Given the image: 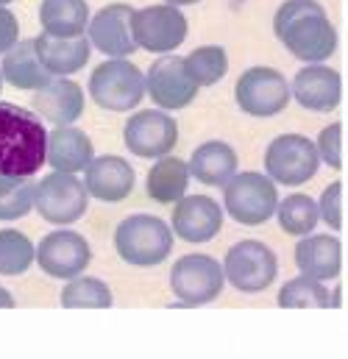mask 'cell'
<instances>
[{
	"mask_svg": "<svg viewBox=\"0 0 348 359\" xmlns=\"http://www.w3.org/2000/svg\"><path fill=\"white\" fill-rule=\"evenodd\" d=\"M3 84H6V81H3V76H0V92H3Z\"/></svg>",
	"mask_w": 348,
	"mask_h": 359,
	"instance_id": "40",
	"label": "cell"
},
{
	"mask_svg": "<svg viewBox=\"0 0 348 359\" xmlns=\"http://www.w3.org/2000/svg\"><path fill=\"white\" fill-rule=\"evenodd\" d=\"M137 184V173L134 168L114 154H103L95 156L84 170V187H87L89 198L100 201V203H120L131 195Z\"/></svg>",
	"mask_w": 348,
	"mask_h": 359,
	"instance_id": "19",
	"label": "cell"
},
{
	"mask_svg": "<svg viewBox=\"0 0 348 359\" xmlns=\"http://www.w3.org/2000/svg\"><path fill=\"white\" fill-rule=\"evenodd\" d=\"M276 304L281 309H329L332 306V290L326 281L309 278V276H295L281 284L276 292Z\"/></svg>",
	"mask_w": 348,
	"mask_h": 359,
	"instance_id": "28",
	"label": "cell"
},
{
	"mask_svg": "<svg viewBox=\"0 0 348 359\" xmlns=\"http://www.w3.org/2000/svg\"><path fill=\"white\" fill-rule=\"evenodd\" d=\"M170 229L189 245L212 243L223 229V206L209 195H184L173 203Z\"/></svg>",
	"mask_w": 348,
	"mask_h": 359,
	"instance_id": "16",
	"label": "cell"
},
{
	"mask_svg": "<svg viewBox=\"0 0 348 359\" xmlns=\"http://www.w3.org/2000/svg\"><path fill=\"white\" fill-rule=\"evenodd\" d=\"M189 176L203 187H226L229 181L240 173V156L237 151L223 140H206L201 142L192 156L187 159Z\"/></svg>",
	"mask_w": 348,
	"mask_h": 359,
	"instance_id": "22",
	"label": "cell"
},
{
	"mask_svg": "<svg viewBox=\"0 0 348 359\" xmlns=\"http://www.w3.org/2000/svg\"><path fill=\"white\" fill-rule=\"evenodd\" d=\"M145 95L162 111H181L192 106V100L198 97V87L187 76L184 56H159L145 73Z\"/></svg>",
	"mask_w": 348,
	"mask_h": 359,
	"instance_id": "14",
	"label": "cell"
},
{
	"mask_svg": "<svg viewBox=\"0 0 348 359\" xmlns=\"http://www.w3.org/2000/svg\"><path fill=\"white\" fill-rule=\"evenodd\" d=\"M65 309H109L114 304L112 287L103 278L95 276H76L65 284L62 295H59Z\"/></svg>",
	"mask_w": 348,
	"mask_h": 359,
	"instance_id": "30",
	"label": "cell"
},
{
	"mask_svg": "<svg viewBox=\"0 0 348 359\" xmlns=\"http://www.w3.org/2000/svg\"><path fill=\"white\" fill-rule=\"evenodd\" d=\"M34 189L36 184L31 179H11L0 176V223L22 220L34 212Z\"/></svg>",
	"mask_w": 348,
	"mask_h": 359,
	"instance_id": "32",
	"label": "cell"
},
{
	"mask_svg": "<svg viewBox=\"0 0 348 359\" xmlns=\"http://www.w3.org/2000/svg\"><path fill=\"white\" fill-rule=\"evenodd\" d=\"M223 273L237 292L257 295L279 278V257L262 240H240L226 251Z\"/></svg>",
	"mask_w": 348,
	"mask_h": 359,
	"instance_id": "8",
	"label": "cell"
},
{
	"mask_svg": "<svg viewBox=\"0 0 348 359\" xmlns=\"http://www.w3.org/2000/svg\"><path fill=\"white\" fill-rule=\"evenodd\" d=\"M279 184L267 173L243 170L223 187V212L240 226H262L276 217Z\"/></svg>",
	"mask_w": 348,
	"mask_h": 359,
	"instance_id": "5",
	"label": "cell"
},
{
	"mask_svg": "<svg viewBox=\"0 0 348 359\" xmlns=\"http://www.w3.org/2000/svg\"><path fill=\"white\" fill-rule=\"evenodd\" d=\"M184 67H187V76L192 79V84L198 90L215 87L229 73V53L223 45H201L184 56Z\"/></svg>",
	"mask_w": 348,
	"mask_h": 359,
	"instance_id": "27",
	"label": "cell"
},
{
	"mask_svg": "<svg viewBox=\"0 0 348 359\" xmlns=\"http://www.w3.org/2000/svg\"><path fill=\"white\" fill-rule=\"evenodd\" d=\"M318 168V148L304 134H281L265 148V173L281 187H301L312 181Z\"/></svg>",
	"mask_w": 348,
	"mask_h": 359,
	"instance_id": "10",
	"label": "cell"
},
{
	"mask_svg": "<svg viewBox=\"0 0 348 359\" xmlns=\"http://www.w3.org/2000/svg\"><path fill=\"white\" fill-rule=\"evenodd\" d=\"M295 268L301 276L318 281H335L343 270V243L335 234H307L295 243Z\"/></svg>",
	"mask_w": 348,
	"mask_h": 359,
	"instance_id": "20",
	"label": "cell"
},
{
	"mask_svg": "<svg viewBox=\"0 0 348 359\" xmlns=\"http://www.w3.org/2000/svg\"><path fill=\"white\" fill-rule=\"evenodd\" d=\"M315 148H318L321 165L332 170H343V126L340 123H329L326 128H321Z\"/></svg>",
	"mask_w": 348,
	"mask_h": 359,
	"instance_id": "33",
	"label": "cell"
},
{
	"mask_svg": "<svg viewBox=\"0 0 348 359\" xmlns=\"http://www.w3.org/2000/svg\"><path fill=\"white\" fill-rule=\"evenodd\" d=\"M48 128L34 109L0 100V176L31 179L45 168Z\"/></svg>",
	"mask_w": 348,
	"mask_h": 359,
	"instance_id": "2",
	"label": "cell"
},
{
	"mask_svg": "<svg viewBox=\"0 0 348 359\" xmlns=\"http://www.w3.org/2000/svg\"><path fill=\"white\" fill-rule=\"evenodd\" d=\"M89 17L92 11L87 0H42L39 3L42 34H51L59 39L87 36Z\"/></svg>",
	"mask_w": 348,
	"mask_h": 359,
	"instance_id": "25",
	"label": "cell"
},
{
	"mask_svg": "<svg viewBox=\"0 0 348 359\" xmlns=\"http://www.w3.org/2000/svg\"><path fill=\"white\" fill-rule=\"evenodd\" d=\"M340 295H343V287H335L332 290V306H340Z\"/></svg>",
	"mask_w": 348,
	"mask_h": 359,
	"instance_id": "38",
	"label": "cell"
},
{
	"mask_svg": "<svg viewBox=\"0 0 348 359\" xmlns=\"http://www.w3.org/2000/svg\"><path fill=\"white\" fill-rule=\"evenodd\" d=\"M36 262V245L17 229H0V276H22Z\"/></svg>",
	"mask_w": 348,
	"mask_h": 359,
	"instance_id": "31",
	"label": "cell"
},
{
	"mask_svg": "<svg viewBox=\"0 0 348 359\" xmlns=\"http://www.w3.org/2000/svg\"><path fill=\"white\" fill-rule=\"evenodd\" d=\"M89 262H92V248H89L87 237L73 231L70 226L53 229L36 245V265L51 278L70 281L81 276L89 268Z\"/></svg>",
	"mask_w": 348,
	"mask_h": 359,
	"instance_id": "13",
	"label": "cell"
},
{
	"mask_svg": "<svg viewBox=\"0 0 348 359\" xmlns=\"http://www.w3.org/2000/svg\"><path fill=\"white\" fill-rule=\"evenodd\" d=\"M8 3H14V0H0V6H8Z\"/></svg>",
	"mask_w": 348,
	"mask_h": 359,
	"instance_id": "39",
	"label": "cell"
},
{
	"mask_svg": "<svg viewBox=\"0 0 348 359\" xmlns=\"http://www.w3.org/2000/svg\"><path fill=\"white\" fill-rule=\"evenodd\" d=\"M276 220H279V229L284 234H290V237H307L321 223L318 201L309 198V195H304V192H293V195H287V198L279 201Z\"/></svg>",
	"mask_w": 348,
	"mask_h": 359,
	"instance_id": "29",
	"label": "cell"
},
{
	"mask_svg": "<svg viewBox=\"0 0 348 359\" xmlns=\"http://www.w3.org/2000/svg\"><path fill=\"white\" fill-rule=\"evenodd\" d=\"M290 97H293V92H290L287 79L281 76V70L265 67V65L248 67L237 79V87H234V100H237L240 111L248 117H260V120L281 114L287 109Z\"/></svg>",
	"mask_w": 348,
	"mask_h": 359,
	"instance_id": "11",
	"label": "cell"
},
{
	"mask_svg": "<svg viewBox=\"0 0 348 359\" xmlns=\"http://www.w3.org/2000/svg\"><path fill=\"white\" fill-rule=\"evenodd\" d=\"M20 42V20L8 6H0V56Z\"/></svg>",
	"mask_w": 348,
	"mask_h": 359,
	"instance_id": "35",
	"label": "cell"
},
{
	"mask_svg": "<svg viewBox=\"0 0 348 359\" xmlns=\"http://www.w3.org/2000/svg\"><path fill=\"white\" fill-rule=\"evenodd\" d=\"M0 76L8 87L22 92H36L42 90L53 76L42 67L39 56H36V48H34V39H20L11 50L3 53V62H0Z\"/></svg>",
	"mask_w": 348,
	"mask_h": 359,
	"instance_id": "24",
	"label": "cell"
},
{
	"mask_svg": "<svg viewBox=\"0 0 348 359\" xmlns=\"http://www.w3.org/2000/svg\"><path fill=\"white\" fill-rule=\"evenodd\" d=\"M17 301H14V295L6 290V287H0V309H11Z\"/></svg>",
	"mask_w": 348,
	"mask_h": 359,
	"instance_id": "36",
	"label": "cell"
},
{
	"mask_svg": "<svg viewBox=\"0 0 348 359\" xmlns=\"http://www.w3.org/2000/svg\"><path fill=\"white\" fill-rule=\"evenodd\" d=\"M318 215H321V223H326L332 231H340L346 226V217H343V181H332L321 192Z\"/></svg>",
	"mask_w": 348,
	"mask_h": 359,
	"instance_id": "34",
	"label": "cell"
},
{
	"mask_svg": "<svg viewBox=\"0 0 348 359\" xmlns=\"http://www.w3.org/2000/svg\"><path fill=\"white\" fill-rule=\"evenodd\" d=\"M95 159V145L87 134L76 126H56L48 131V156L45 165L56 173H84L89 162Z\"/></svg>",
	"mask_w": 348,
	"mask_h": 359,
	"instance_id": "21",
	"label": "cell"
},
{
	"mask_svg": "<svg viewBox=\"0 0 348 359\" xmlns=\"http://www.w3.org/2000/svg\"><path fill=\"white\" fill-rule=\"evenodd\" d=\"M189 165L187 159H178L173 154L156 159L148 170V179H145V195L154 201V203H162V206H170L175 201H181L189 189Z\"/></svg>",
	"mask_w": 348,
	"mask_h": 359,
	"instance_id": "26",
	"label": "cell"
},
{
	"mask_svg": "<svg viewBox=\"0 0 348 359\" xmlns=\"http://www.w3.org/2000/svg\"><path fill=\"white\" fill-rule=\"evenodd\" d=\"M290 92L295 97V103L304 109V111H312V114H326V111H335L340 106V97H343V79L335 67H326V62L321 65H304L293 84Z\"/></svg>",
	"mask_w": 348,
	"mask_h": 359,
	"instance_id": "17",
	"label": "cell"
},
{
	"mask_svg": "<svg viewBox=\"0 0 348 359\" xmlns=\"http://www.w3.org/2000/svg\"><path fill=\"white\" fill-rule=\"evenodd\" d=\"M34 48L36 56L42 62V67L53 76V79H70L79 70H84L92 56V45L87 36L79 39H59L51 34H39L34 36Z\"/></svg>",
	"mask_w": 348,
	"mask_h": 359,
	"instance_id": "23",
	"label": "cell"
},
{
	"mask_svg": "<svg viewBox=\"0 0 348 359\" xmlns=\"http://www.w3.org/2000/svg\"><path fill=\"white\" fill-rule=\"evenodd\" d=\"M123 145L131 156L156 162L175 151L178 123L170 111H162V109L134 111L123 126Z\"/></svg>",
	"mask_w": 348,
	"mask_h": 359,
	"instance_id": "12",
	"label": "cell"
},
{
	"mask_svg": "<svg viewBox=\"0 0 348 359\" xmlns=\"http://www.w3.org/2000/svg\"><path fill=\"white\" fill-rule=\"evenodd\" d=\"M173 248V229L159 215L137 212L123 217L114 229V251L131 268H156L170 259Z\"/></svg>",
	"mask_w": 348,
	"mask_h": 359,
	"instance_id": "3",
	"label": "cell"
},
{
	"mask_svg": "<svg viewBox=\"0 0 348 359\" xmlns=\"http://www.w3.org/2000/svg\"><path fill=\"white\" fill-rule=\"evenodd\" d=\"M131 34H134L137 50L168 56L184 45L189 34V22L181 8H175L170 3H154L145 8H134Z\"/></svg>",
	"mask_w": 348,
	"mask_h": 359,
	"instance_id": "7",
	"label": "cell"
},
{
	"mask_svg": "<svg viewBox=\"0 0 348 359\" xmlns=\"http://www.w3.org/2000/svg\"><path fill=\"white\" fill-rule=\"evenodd\" d=\"M237 3H243V0H237Z\"/></svg>",
	"mask_w": 348,
	"mask_h": 359,
	"instance_id": "41",
	"label": "cell"
},
{
	"mask_svg": "<svg viewBox=\"0 0 348 359\" xmlns=\"http://www.w3.org/2000/svg\"><path fill=\"white\" fill-rule=\"evenodd\" d=\"M89 192L84 187V179L73 173H51L36 181L34 189V209L45 223H53L56 229L79 223L89 209Z\"/></svg>",
	"mask_w": 348,
	"mask_h": 359,
	"instance_id": "6",
	"label": "cell"
},
{
	"mask_svg": "<svg viewBox=\"0 0 348 359\" xmlns=\"http://www.w3.org/2000/svg\"><path fill=\"white\" fill-rule=\"evenodd\" d=\"M226 287L223 262L209 254H187L170 268V292L184 306H203L220 298Z\"/></svg>",
	"mask_w": 348,
	"mask_h": 359,
	"instance_id": "9",
	"label": "cell"
},
{
	"mask_svg": "<svg viewBox=\"0 0 348 359\" xmlns=\"http://www.w3.org/2000/svg\"><path fill=\"white\" fill-rule=\"evenodd\" d=\"M87 106V92L73 79H51L42 90L34 92L31 109L42 123L56 126H76L84 114Z\"/></svg>",
	"mask_w": 348,
	"mask_h": 359,
	"instance_id": "18",
	"label": "cell"
},
{
	"mask_svg": "<svg viewBox=\"0 0 348 359\" xmlns=\"http://www.w3.org/2000/svg\"><path fill=\"white\" fill-rule=\"evenodd\" d=\"M131 17H134V6H128V3L100 6L89 17V45L95 50H100L106 59H128L137 50L134 34H131Z\"/></svg>",
	"mask_w": 348,
	"mask_h": 359,
	"instance_id": "15",
	"label": "cell"
},
{
	"mask_svg": "<svg viewBox=\"0 0 348 359\" xmlns=\"http://www.w3.org/2000/svg\"><path fill=\"white\" fill-rule=\"evenodd\" d=\"M87 92L103 111H134L145 97V73L128 59H106L89 73Z\"/></svg>",
	"mask_w": 348,
	"mask_h": 359,
	"instance_id": "4",
	"label": "cell"
},
{
	"mask_svg": "<svg viewBox=\"0 0 348 359\" xmlns=\"http://www.w3.org/2000/svg\"><path fill=\"white\" fill-rule=\"evenodd\" d=\"M273 34L301 65H321L337 50V28L318 0H284L273 14Z\"/></svg>",
	"mask_w": 348,
	"mask_h": 359,
	"instance_id": "1",
	"label": "cell"
},
{
	"mask_svg": "<svg viewBox=\"0 0 348 359\" xmlns=\"http://www.w3.org/2000/svg\"><path fill=\"white\" fill-rule=\"evenodd\" d=\"M165 3H170L175 8H184V6H195V3H201V0H165Z\"/></svg>",
	"mask_w": 348,
	"mask_h": 359,
	"instance_id": "37",
	"label": "cell"
}]
</instances>
